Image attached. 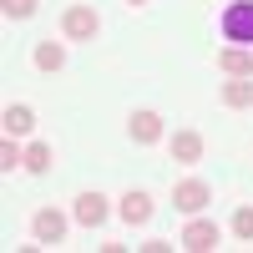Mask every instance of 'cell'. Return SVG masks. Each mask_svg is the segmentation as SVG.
I'll use <instances>...</instances> for the list:
<instances>
[{"mask_svg":"<svg viewBox=\"0 0 253 253\" xmlns=\"http://www.w3.org/2000/svg\"><path fill=\"white\" fill-rule=\"evenodd\" d=\"M66 228H71V218L56 213V208H41V213H31V238L46 243V248H56L61 238H66Z\"/></svg>","mask_w":253,"mask_h":253,"instance_id":"obj_3","label":"cell"},{"mask_svg":"<svg viewBox=\"0 0 253 253\" xmlns=\"http://www.w3.org/2000/svg\"><path fill=\"white\" fill-rule=\"evenodd\" d=\"M20 172H31V177L51 172V147H46V142H31V147H26V162H20Z\"/></svg>","mask_w":253,"mask_h":253,"instance_id":"obj_14","label":"cell"},{"mask_svg":"<svg viewBox=\"0 0 253 253\" xmlns=\"http://www.w3.org/2000/svg\"><path fill=\"white\" fill-rule=\"evenodd\" d=\"M36 5H41V0H0V10H5L10 20H31V15H36Z\"/></svg>","mask_w":253,"mask_h":253,"instance_id":"obj_16","label":"cell"},{"mask_svg":"<svg viewBox=\"0 0 253 253\" xmlns=\"http://www.w3.org/2000/svg\"><path fill=\"white\" fill-rule=\"evenodd\" d=\"M218 36L228 46H248L253 51V0H228L218 15Z\"/></svg>","mask_w":253,"mask_h":253,"instance_id":"obj_1","label":"cell"},{"mask_svg":"<svg viewBox=\"0 0 253 253\" xmlns=\"http://www.w3.org/2000/svg\"><path fill=\"white\" fill-rule=\"evenodd\" d=\"M218 71L223 76H253V51L248 46H223L218 51Z\"/></svg>","mask_w":253,"mask_h":253,"instance_id":"obj_10","label":"cell"},{"mask_svg":"<svg viewBox=\"0 0 253 253\" xmlns=\"http://www.w3.org/2000/svg\"><path fill=\"white\" fill-rule=\"evenodd\" d=\"M107 213H112V208H107V198H101V193H81L76 208H71V218H76L81 228H101V223H107Z\"/></svg>","mask_w":253,"mask_h":253,"instance_id":"obj_8","label":"cell"},{"mask_svg":"<svg viewBox=\"0 0 253 253\" xmlns=\"http://www.w3.org/2000/svg\"><path fill=\"white\" fill-rule=\"evenodd\" d=\"M101 31V15L91 5H66V15H61V36L66 41H91Z\"/></svg>","mask_w":253,"mask_h":253,"instance_id":"obj_4","label":"cell"},{"mask_svg":"<svg viewBox=\"0 0 253 253\" xmlns=\"http://www.w3.org/2000/svg\"><path fill=\"white\" fill-rule=\"evenodd\" d=\"M223 107H253V81L248 76L223 81Z\"/></svg>","mask_w":253,"mask_h":253,"instance_id":"obj_13","label":"cell"},{"mask_svg":"<svg viewBox=\"0 0 253 253\" xmlns=\"http://www.w3.org/2000/svg\"><path fill=\"white\" fill-rule=\"evenodd\" d=\"M208 203H213V193H208V182H198V177H187V182L172 187V208H177V213H187V218L203 213Z\"/></svg>","mask_w":253,"mask_h":253,"instance_id":"obj_6","label":"cell"},{"mask_svg":"<svg viewBox=\"0 0 253 253\" xmlns=\"http://www.w3.org/2000/svg\"><path fill=\"white\" fill-rule=\"evenodd\" d=\"M31 61L41 71H61V66H66V46H61V41H41V46L31 51Z\"/></svg>","mask_w":253,"mask_h":253,"instance_id":"obj_12","label":"cell"},{"mask_svg":"<svg viewBox=\"0 0 253 253\" xmlns=\"http://www.w3.org/2000/svg\"><path fill=\"white\" fill-rule=\"evenodd\" d=\"M233 233H238L243 243H253V208H248V203H243L238 213H233Z\"/></svg>","mask_w":253,"mask_h":253,"instance_id":"obj_17","label":"cell"},{"mask_svg":"<svg viewBox=\"0 0 253 253\" xmlns=\"http://www.w3.org/2000/svg\"><path fill=\"white\" fill-rule=\"evenodd\" d=\"M20 162H26V147H15V137H5V142H0V172L10 177Z\"/></svg>","mask_w":253,"mask_h":253,"instance_id":"obj_15","label":"cell"},{"mask_svg":"<svg viewBox=\"0 0 253 253\" xmlns=\"http://www.w3.org/2000/svg\"><path fill=\"white\" fill-rule=\"evenodd\" d=\"M182 248H193V253H213L218 243H223V228L213 223V218H187V228H182V238H177Z\"/></svg>","mask_w":253,"mask_h":253,"instance_id":"obj_2","label":"cell"},{"mask_svg":"<svg viewBox=\"0 0 253 253\" xmlns=\"http://www.w3.org/2000/svg\"><path fill=\"white\" fill-rule=\"evenodd\" d=\"M126 137H132L137 147H152V142H162V117L157 112H132V117H126Z\"/></svg>","mask_w":253,"mask_h":253,"instance_id":"obj_7","label":"cell"},{"mask_svg":"<svg viewBox=\"0 0 253 253\" xmlns=\"http://www.w3.org/2000/svg\"><path fill=\"white\" fill-rule=\"evenodd\" d=\"M117 218H122L126 228H142L147 218H152V193H142V187H126L122 203H117Z\"/></svg>","mask_w":253,"mask_h":253,"instance_id":"obj_5","label":"cell"},{"mask_svg":"<svg viewBox=\"0 0 253 253\" xmlns=\"http://www.w3.org/2000/svg\"><path fill=\"white\" fill-rule=\"evenodd\" d=\"M126 5H147V0H126Z\"/></svg>","mask_w":253,"mask_h":253,"instance_id":"obj_18","label":"cell"},{"mask_svg":"<svg viewBox=\"0 0 253 253\" xmlns=\"http://www.w3.org/2000/svg\"><path fill=\"white\" fill-rule=\"evenodd\" d=\"M172 162H182V167L203 162V137L193 132V126H182V132H172Z\"/></svg>","mask_w":253,"mask_h":253,"instance_id":"obj_9","label":"cell"},{"mask_svg":"<svg viewBox=\"0 0 253 253\" xmlns=\"http://www.w3.org/2000/svg\"><path fill=\"white\" fill-rule=\"evenodd\" d=\"M0 122H5V137H26L31 126H36V112L26 107V101H15V107L0 112Z\"/></svg>","mask_w":253,"mask_h":253,"instance_id":"obj_11","label":"cell"}]
</instances>
